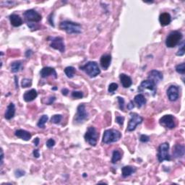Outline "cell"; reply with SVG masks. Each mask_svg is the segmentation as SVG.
Wrapping results in <instances>:
<instances>
[{
  "instance_id": "obj_1",
  "label": "cell",
  "mask_w": 185,
  "mask_h": 185,
  "mask_svg": "<svg viewBox=\"0 0 185 185\" xmlns=\"http://www.w3.org/2000/svg\"><path fill=\"white\" fill-rule=\"evenodd\" d=\"M59 28L68 34H80L82 33V27L80 24L69 20H65L60 22Z\"/></svg>"
},
{
  "instance_id": "obj_2",
  "label": "cell",
  "mask_w": 185,
  "mask_h": 185,
  "mask_svg": "<svg viewBox=\"0 0 185 185\" xmlns=\"http://www.w3.org/2000/svg\"><path fill=\"white\" fill-rule=\"evenodd\" d=\"M121 137H122V134L118 130L114 129L106 130L103 133L102 142L104 144H110V143L117 142L121 139Z\"/></svg>"
},
{
  "instance_id": "obj_3",
  "label": "cell",
  "mask_w": 185,
  "mask_h": 185,
  "mask_svg": "<svg viewBox=\"0 0 185 185\" xmlns=\"http://www.w3.org/2000/svg\"><path fill=\"white\" fill-rule=\"evenodd\" d=\"M80 69L84 71L91 78L97 77L101 73L99 65L96 62H88L85 65L80 67Z\"/></svg>"
},
{
  "instance_id": "obj_4",
  "label": "cell",
  "mask_w": 185,
  "mask_h": 185,
  "mask_svg": "<svg viewBox=\"0 0 185 185\" xmlns=\"http://www.w3.org/2000/svg\"><path fill=\"white\" fill-rule=\"evenodd\" d=\"M183 35L180 31H171L166 38V45L169 48H173L177 46L180 43L181 40L182 39Z\"/></svg>"
},
{
  "instance_id": "obj_5",
  "label": "cell",
  "mask_w": 185,
  "mask_h": 185,
  "mask_svg": "<svg viewBox=\"0 0 185 185\" xmlns=\"http://www.w3.org/2000/svg\"><path fill=\"white\" fill-rule=\"evenodd\" d=\"M99 137V133H98L97 130H96L94 126H89L84 135V138L86 142H87L88 144L93 147H95L96 144H97Z\"/></svg>"
},
{
  "instance_id": "obj_6",
  "label": "cell",
  "mask_w": 185,
  "mask_h": 185,
  "mask_svg": "<svg viewBox=\"0 0 185 185\" xmlns=\"http://www.w3.org/2000/svg\"><path fill=\"white\" fill-rule=\"evenodd\" d=\"M169 144L168 143H163L159 145L158 149L157 158L160 163H162L164 160H166V161L171 160V156L169 155Z\"/></svg>"
},
{
  "instance_id": "obj_7",
  "label": "cell",
  "mask_w": 185,
  "mask_h": 185,
  "mask_svg": "<svg viewBox=\"0 0 185 185\" xmlns=\"http://www.w3.org/2000/svg\"><path fill=\"white\" fill-rule=\"evenodd\" d=\"M130 119L128 123L126 131L127 132H133L136 129L137 125L140 124L143 122V118L137 113L131 112L130 114Z\"/></svg>"
},
{
  "instance_id": "obj_8",
  "label": "cell",
  "mask_w": 185,
  "mask_h": 185,
  "mask_svg": "<svg viewBox=\"0 0 185 185\" xmlns=\"http://www.w3.org/2000/svg\"><path fill=\"white\" fill-rule=\"evenodd\" d=\"M149 90L151 92V95L153 96H154L156 94V92H157V89H156V84L153 81L151 80H143L141 84L140 85V86L138 87V91L140 92H145V90Z\"/></svg>"
},
{
  "instance_id": "obj_9",
  "label": "cell",
  "mask_w": 185,
  "mask_h": 185,
  "mask_svg": "<svg viewBox=\"0 0 185 185\" xmlns=\"http://www.w3.org/2000/svg\"><path fill=\"white\" fill-rule=\"evenodd\" d=\"M23 16L25 18V20L28 22V23H31V22H40L42 19V16L41 14L36 12L34 9H28L23 13Z\"/></svg>"
},
{
  "instance_id": "obj_10",
  "label": "cell",
  "mask_w": 185,
  "mask_h": 185,
  "mask_svg": "<svg viewBox=\"0 0 185 185\" xmlns=\"http://www.w3.org/2000/svg\"><path fill=\"white\" fill-rule=\"evenodd\" d=\"M88 116V112L86 111V106L84 104H80L77 108V113L75 114L74 121L77 124H81L87 119Z\"/></svg>"
},
{
  "instance_id": "obj_11",
  "label": "cell",
  "mask_w": 185,
  "mask_h": 185,
  "mask_svg": "<svg viewBox=\"0 0 185 185\" xmlns=\"http://www.w3.org/2000/svg\"><path fill=\"white\" fill-rule=\"evenodd\" d=\"M159 123L161 126L167 128V129H173L176 126V122H175V118L173 117L172 115H165V116H162L160 119Z\"/></svg>"
},
{
  "instance_id": "obj_12",
  "label": "cell",
  "mask_w": 185,
  "mask_h": 185,
  "mask_svg": "<svg viewBox=\"0 0 185 185\" xmlns=\"http://www.w3.org/2000/svg\"><path fill=\"white\" fill-rule=\"evenodd\" d=\"M50 46L54 49L59 51L61 53L65 52V45L64 43V39L62 37L51 38Z\"/></svg>"
},
{
  "instance_id": "obj_13",
  "label": "cell",
  "mask_w": 185,
  "mask_h": 185,
  "mask_svg": "<svg viewBox=\"0 0 185 185\" xmlns=\"http://www.w3.org/2000/svg\"><path fill=\"white\" fill-rule=\"evenodd\" d=\"M167 96L169 101H176L179 96V88L176 86H171L167 90Z\"/></svg>"
},
{
  "instance_id": "obj_14",
  "label": "cell",
  "mask_w": 185,
  "mask_h": 185,
  "mask_svg": "<svg viewBox=\"0 0 185 185\" xmlns=\"http://www.w3.org/2000/svg\"><path fill=\"white\" fill-rule=\"evenodd\" d=\"M148 75L149 80H153L156 85L159 83L163 78V74L160 72L156 70V69H153V70L149 72Z\"/></svg>"
},
{
  "instance_id": "obj_15",
  "label": "cell",
  "mask_w": 185,
  "mask_h": 185,
  "mask_svg": "<svg viewBox=\"0 0 185 185\" xmlns=\"http://www.w3.org/2000/svg\"><path fill=\"white\" fill-rule=\"evenodd\" d=\"M185 148L184 145L176 144L173 147V156L176 158H183L184 156Z\"/></svg>"
},
{
  "instance_id": "obj_16",
  "label": "cell",
  "mask_w": 185,
  "mask_h": 185,
  "mask_svg": "<svg viewBox=\"0 0 185 185\" xmlns=\"http://www.w3.org/2000/svg\"><path fill=\"white\" fill-rule=\"evenodd\" d=\"M40 75L43 78H46V77H48L49 76H51V75L54 76L55 79L57 78V74H56V70L54 68L50 67H43L40 72Z\"/></svg>"
},
{
  "instance_id": "obj_17",
  "label": "cell",
  "mask_w": 185,
  "mask_h": 185,
  "mask_svg": "<svg viewBox=\"0 0 185 185\" xmlns=\"http://www.w3.org/2000/svg\"><path fill=\"white\" fill-rule=\"evenodd\" d=\"M111 56L110 54H103V55L101 57V59H100V64H101V66L103 69H105V70L108 69V68L111 65Z\"/></svg>"
},
{
  "instance_id": "obj_18",
  "label": "cell",
  "mask_w": 185,
  "mask_h": 185,
  "mask_svg": "<svg viewBox=\"0 0 185 185\" xmlns=\"http://www.w3.org/2000/svg\"><path fill=\"white\" fill-rule=\"evenodd\" d=\"M119 79L122 87L124 88H129L133 85V80H132L131 77L125 74H123V73L120 74Z\"/></svg>"
},
{
  "instance_id": "obj_19",
  "label": "cell",
  "mask_w": 185,
  "mask_h": 185,
  "mask_svg": "<svg viewBox=\"0 0 185 185\" xmlns=\"http://www.w3.org/2000/svg\"><path fill=\"white\" fill-rule=\"evenodd\" d=\"M15 114V106L13 103H10L7 107L5 117L7 120H10L14 117Z\"/></svg>"
},
{
  "instance_id": "obj_20",
  "label": "cell",
  "mask_w": 185,
  "mask_h": 185,
  "mask_svg": "<svg viewBox=\"0 0 185 185\" xmlns=\"http://www.w3.org/2000/svg\"><path fill=\"white\" fill-rule=\"evenodd\" d=\"M38 96V92L35 89H31L26 91L23 95V99L25 102H31L35 100Z\"/></svg>"
},
{
  "instance_id": "obj_21",
  "label": "cell",
  "mask_w": 185,
  "mask_h": 185,
  "mask_svg": "<svg viewBox=\"0 0 185 185\" xmlns=\"http://www.w3.org/2000/svg\"><path fill=\"white\" fill-rule=\"evenodd\" d=\"M15 135L16 137L23 140H25V141H28L32 137L31 134L29 132L26 131V130H16Z\"/></svg>"
},
{
  "instance_id": "obj_22",
  "label": "cell",
  "mask_w": 185,
  "mask_h": 185,
  "mask_svg": "<svg viewBox=\"0 0 185 185\" xmlns=\"http://www.w3.org/2000/svg\"><path fill=\"white\" fill-rule=\"evenodd\" d=\"M159 22L161 26H166L169 25L171 22V17L169 13H161L159 16Z\"/></svg>"
},
{
  "instance_id": "obj_23",
  "label": "cell",
  "mask_w": 185,
  "mask_h": 185,
  "mask_svg": "<svg viewBox=\"0 0 185 185\" xmlns=\"http://www.w3.org/2000/svg\"><path fill=\"white\" fill-rule=\"evenodd\" d=\"M9 20H10L11 25L14 27H19V26L22 25L23 22H22V18H20V15L17 14H12L9 16Z\"/></svg>"
},
{
  "instance_id": "obj_24",
  "label": "cell",
  "mask_w": 185,
  "mask_h": 185,
  "mask_svg": "<svg viewBox=\"0 0 185 185\" xmlns=\"http://www.w3.org/2000/svg\"><path fill=\"white\" fill-rule=\"evenodd\" d=\"M136 170H137V169L135 167L132 166H125L122 169V177L124 178H126V177L131 176L132 174L136 172Z\"/></svg>"
},
{
  "instance_id": "obj_25",
  "label": "cell",
  "mask_w": 185,
  "mask_h": 185,
  "mask_svg": "<svg viewBox=\"0 0 185 185\" xmlns=\"http://www.w3.org/2000/svg\"><path fill=\"white\" fill-rule=\"evenodd\" d=\"M134 102L137 104L138 108H141L143 106L145 103H146V99L143 94H138V95L135 96V99H134Z\"/></svg>"
},
{
  "instance_id": "obj_26",
  "label": "cell",
  "mask_w": 185,
  "mask_h": 185,
  "mask_svg": "<svg viewBox=\"0 0 185 185\" xmlns=\"http://www.w3.org/2000/svg\"><path fill=\"white\" fill-rule=\"evenodd\" d=\"M75 72H76L75 68L72 67V66H69V67H67L65 69V75H67V77H69V78H72V77H74Z\"/></svg>"
},
{
  "instance_id": "obj_27",
  "label": "cell",
  "mask_w": 185,
  "mask_h": 185,
  "mask_svg": "<svg viewBox=\"0 0 185 185\" xmlns=\"http://www.w3.org/2000/svg\"><path fill=\"white\" fill-rule=\"evenodd\" d=\"M22 66V62L20 61H15L12 62L11 65V72L13 73H16L20 70Z\"/></svg>"
},
{
  "instance_id": "obj_28",
  "label": "cell",
  "mask_w": 185,
  "mask_h": 185,
  "mask_svg": "<svg viewBox=\"0 0 185 185\" xmlns=\"http://www.w3.org/2000/svg\"><path fill=\"white\" fill-rule=\"evenodd\" d=\"M122 158V155L121 153L117 150H114L112 153V158H111V163H116L119 160H121Z\"/></svg>"
},
{
  "instance_id": "obj_29",
  "label": "cell",
  "mask_w": 185,
  "mask_h": 185,
  "mask_svg": "<svg viewBox=\"0 0 185 185\" xmlns=\"http://www.w3.org/2000/svg\"><path fill=\"white\" fill-rule=\"evenodd\" d=\"M48 119H49V116H47V115H43V116H41V117L39 119V122H38L37 126H39V128H41V129H44L45 124L46 123Z\"/></svg>"
},
{
  "instance_id": "obj_30",
  "label": "cell",
  "mask_w": 185,
  "mask_h": 185,
  "mask_svg": "<svg viewBox=\"0 0 185 185\" xmlns=\"http://www.w3.org/2000/svg\"><path fill=\"white\" fill-rule=\"evenodd\" d=\"M175 69H176V71L179 73V74L184 75V73H185V64L184 63L179 64V65L176 66V68H175Z\"/></svg>"
},
{
  "instance_id": "obj_31",
  "label": "cell",
  "mask_w": 185,
  "mask_h": 185,
  "mask_svg": "<svg viewBox=\"0 0 185 185\" xmlns=\"http://www.w3.org/2000/svg\"><path fill=\"white\" fill-rule=\"evenodd\" d=\"M21 86L23 88H28V87H31L32 86V80L31 79L28 78H24L22 80L21 82Z\"/></svg>"
},
{
  "instance_id": "obj_32",
  "label": "cell",
  "mask_w": 185,
  "mask_h": 185,
  "mask_svg": "<svg viewBox=\"0 0 185 185\" xmlns=\"http://www.w3.org/2000/svg\"><path fill=\"white\" fill-rule=\"evenodd\" d=\"M62 119V115L56 114L52 116V117L51 118V122H52V123L54 124H59V122H61Z\"/></svg>"
},
{
  "instance_id": "obj_33",
  "label": "cell",
  "mask_w": 185,
  "mask_h": 185,
  "mask_svg": "<svg viewBox=\"0 0 185 185\" xmlns=\"http://www.w3.org/2000/svg\"><path fill=\"white\" fill-rule=\"evenodd\" d=\"M83 96V92L82 91H72V97L76 99H82Z\"/></svg>"
},
{
  "instance_id": "obj_34",
  "label": "cell",
  "mask_w": 185,
  "mask_h": 185,
  "mask_svg": "<svg viewBox=\"0 0 185 185\" xmlns=\"http://www.w3.org/2000/svg\"><path fill=\"white\" fill-rule=\"evenodd\" d=\"M118 84L117 83H115V82H112V83H111L109 85V88H108V91L109 92H110V93H113L115 90H116L118 89Z\"/></svg>"
},
{
  "instance_id": "obj_35",
  "label": "cell",
  "mask_w": 185,
  "mask_h": 185,
  "mask_svg": "<svg viewBox=\"0 0 185 185\" xmlns=\"http://www.w3.org/2000/svg\"><path fill=\"white\" fill-rule=\"evenodd\" d=\"M118 100V103L119 106V109L122 111H124V103H125V101H124V99L122 97H117Z\"/></svg>"
},
{
  "instance_id": "obj_36",
  "label": "cell",
  "mask_w": 185,
  "mask_h": 185,
  "mask_svg": "<svg viewBox=\"0 0 185 185\" xmlns=\"http://www.w3.org/2000/svg\"><path fill=\"white\" fill-rule=\"evenodd\" d=\"M25 174V172L24 171H22L21 169H17L15 171V176L16 178H20V177H23Z\"/></svg>"
},
{
  "instance_id": "obj_37",
  "label": "cell",
  "mask_w": 185,
  "mask_h": 185,
  "mask_svg": "<svg viewBox=\"0 0 185 185\" xmlns=\"http://www.w3.org/2000/svg\"><path fill=\"white\" fill-rule=\"evenodd\" d=\"M55 140L54 139H49L46 141V146L48 148H52L55 145Z\"/></svg>"
},
{
  "instance_id": "obj_38",
  "label": "cell",
  "mask_w": 185,
  "mask_h": 185,
  "mask_svg": "<svg viewBox=\"0 0 185 185\" xmlns=\"http://www.w3.org/2000/svg\"><path fill=\"white\" fill-rule=\"evenodd\" d=\"M184 53H185V52H184V43L183 42L182 45L180 46V48H179L178 52L177 53V55L179 56H183L184 54Z\"/></svg>"
},
{
  "instance_id": "obj_39",
  "label": "cell",
  "mask_w": 185,
  "mask_h": 185,
  "mask_svg": "<svg viewBox=\"0 0 185 185\" xmlns=\"http://www.w3.org/2000/svg\"><path fill=\"white\" fill-rule=\"evenodd\" d=\"M140 140L142 143H148L149 142V140H150V137H149L148 135H142L140 136Z\"/></svg>"
},
{
  "instance_id": "obj_40",
  "label": "cell",
  "mask_w": 185,
  "mask_h": 185,
  "mask_svg": "<svg viewBox=\"0 0 185 185\" xmlns=\"http://www.w3.org/2000/svg\"><path fill=\"white\" fill-rule=\"evenodd\" d=\"M116 123H117L118 124H119L120 126H122L123 125L124 122V117H123V116H116Z\"/></svg>"
},
{
  "instance_id": "obj_41",
  "label": "cell",
  "mask_w": 185,
  "mask_h": 185,
  "mask_svg": "<svg viewBox=\"0 0 185 185\" xmlns=\"http://www.w3.org/2000/svg\"><path fill=\"white\" fill-rule=\"evenodd\" d=\"M127 109H129V110H132V109L135 108V105H134L133 101H131L129 103V104H127Z\"/></svg>"
},
{
  "instance_id": "obj_42",
  "label": "cell",
  "mask_w": 185,
  "mask_h": 185,
  "mask_svg": "<svg viewBox=\"0 0 185 185\" xmlns=\"http://www.w3.org/2000/svg\"><path fill=\"white\" fill-rule=\"evenodd\" d=\"M33 153L34 157L36 158H39V156H40V153H39V150H38V149H35V150H34L33 152Z\"/></svg>"
},
{
  "instance_id": "obj_43",
  "label": "cell",
  "mask_w": 185,
  "mask_h": 185,
  "mask_svg": "<svg viewBox=\"0 0 185 185\" xmlns=\"http://www.w3.org/2000/svg\"><path fill=\"white\" fill-rule=\"evenodd\" d=\"M53 15L54 14H51L50 16L49 17V23L51 25H52L53 27H54V21H53Z\"/></svg>"
},
{
  "instance_id": "obj_44",
  "label": "cell",
  "mask_w": 185,
  "mask_h": 185,
  "mask_svg": "<svg viewBox=\"0 0 185 185\" xmlns=\"http://www.w3.org/2000/svg\"><path fill=\"white\" fill-rule=\"evenodd\" d=\"M68 92H69V90H68V89H67V88H63V89L62 90V95L67 96L68 95Z\"/></svg>"
},
{
  "instance_id": "obj_45",
  "label": "cell",
  "mask_w": 185,
  "mask_h": 185,
  "mask_svg": "<svg viewBox=\"0 0 185 185\" xmlns=\"http://www.w3.org/2000/svg\"><path fill=\"white\" fill-rule=\"evenodd\" d=\"M39 142H40V140H39V137H35L33 140V143L35 144V146H38L39 145Z\"/></svg>"
},
{
  "instance_id": "obj_46",
  "label": "cell",
  "mask_w": 185,
  "mask_h": 185,
  "mask_svg": "<svg viewBox=\"0 0 185 185\" xmlns=\"http://www.w3.org/2000/svg\"><path fill=\"white\" fill-rule=\"evenodd\" d=\"M4 163V152L2 149H1V166H2Z\"/></svg>"
},
{
  "instance_id": "obj_47",
  "label": "cell",
  "mask_w": 185,
  "mask_h": 185,
  "mask_svg": "<svg viewBox=\"0 0 185 185\" xmlns=\"http://www.w3.org/2000/svg\"><path fill=\"white\" fill-rule=\"evenodd\" d=\"M32 51L31 50H28L27 52H25V56H26V57H30V56H31V55L32 54Z\"/></svg>"
},
{
  "instance_id": "obj_48",
  "label": "cell",
  "mask_w": 185,
  "mask_h": 185,
  "mask_svg": "<svg viewBox=\"0 0 185 185\" xmlns=\"http://www.w3.org/2000/svg\"><path fill=\"white\" fill-rule=\"evenodd\" d=\"M55 99H56V98L54 97V96H53V97H51L50 99H49V103H48V105L52 104L53 102L55 101Z\"/></svg>"
},
{
  "instance_id": "obj_49",
  "label": "cell",
  "mask_w": 185,
  "mask_h": 185,
  "mask_svg": "<svg viewBox=\"0 0 185 185\" xmlns=\"http://www.w3.org/2000/svg\"><path fill=\"white\" fill-rule=\"evenodd\" d=\"M15 86L17 89H18V77L15 76Z\"/></svg>"
},
{
  "instance_id": "obj_50",
  "label": "cell",
  "mask_w": 185,
  "mask_h": 185,
  "mask_svg": "<svg viewBox=\"0 0 185 185\" xmlns=\"http://www.w3.org/2000/svg\"><path fill=\"white\" fill-rule=\"evenodd\" d=\"M56 89H57V88H52V90H56Z\"/></svg>"
}]
</instances>
